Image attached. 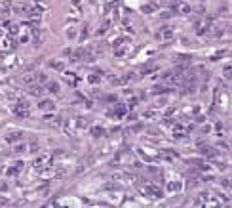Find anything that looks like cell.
<instances>
[{
    "label": "cell",
    "mask_w": 232,
    "mask_h": 208,
    "mask_svg": "<svg viewBox=\"0 0 232 208\" xmlns=\"http://www.w3.org/2000/svg\"><path fill=\"white\" fill-rule=\"evenodd\" d=\"M91 134H93V136H101L103 130H101V128H91Z\"/></svg>",
    "instance_id": "obj_9"
},
{
    "label": "cell",
    "mask_w": 232,
    "mask_h": 208,
    "mask_svg": "<svg viewBox=\"0 0 232 208\" xmlns=\"http://www.w3.org/2000/svg\"><path fill=\"white\" fill-rule=\"evenodd\" d=\"M88 80H90L91 84H97V82H99V77H97V75H90V77H88Z\"/></svg>",
    "instance_id": "obj_7"
},
{
    "label": "cell",
    "mask_w": 232,
    "mask_h": 208,
    "mask_svg": "<svg viewBox=\"0 0 232 208\" xmlns=\"http://www.w3.org/2000/svg\"><path fill=\"white\" fill-rule=\"evenodd\" d=\"M31 95L40 97V95H42V88H31Z\"/></svg>",
    "instance_id": "obj_5"
},
{
    "label": "cell",
    "mask_w": 232,
    "mask_h": 208,
    "mask_svg": "<svg viewBox=\"0 0 232 208\" xmlns=\"http://www.w3.org/2000/svg\"><path fill=\"white\" fill-rule=\"evenodd\" d=\"M179 11H183V14H188V11H190V6L183 4V6H179Z\"/></svg>",
    "instance_id": "obj_8"
},
{
    "label": "cell",
    "mask_w": 232,
    "mask_h": 208,
    "mask_svg": "<svg viewBox=\"0 0 232 208\" xmlns=\"http://www.w3.org/2000/svg\"><path fill=\"white\" fill-rule=\"evenodd\" d=\"M40 109H53V103L51 101H42L40 103Z\"/></svg>",
    "instance_id": "obj_6"
},
{
    "label": "cell",
    "mask_w": 232,
    "mask_h": 208,
    "mask_svg": "<svg viewBox=\"0 0 232 208\" xmlns=\"http://www.w3.org/2000/svg\"><path fill=\"white\" fill-rule=\"evenodd\" d=\"M76 124H78V128H86V120H84V118H78Z\"/></svg>",
    "instance_id": "obj_10"
},
{
    "label": "cell",
    "mask_w": 232,
    "mask_h": 208,
    "mask_svg": "<svg viewBox=\"0 0 232 208\" xmlns=\"http://www.w3.org/2000/svg\"><path fill=\"white\" fill-rule=\"evenodd\" d=\"M23 82H25V84H34V82H36V75H31V77H25V78H23Z\"/></svg>",
    "instance_id": "obj_4"
},
{
    "label": "cell",
    "mask_w": 232,
    "mask_h": 208,
    "mask_svg": "<svg viewBox=\"0 0 232 208\" xmlns=\"http://www.w3.org/2000/svg\"><path fill=\"white\" fill-rule=\"evenodd\" d=\"M50 65H51V69H59V71H63V63H61V61H57V59H51Z\"/></svg>",
    "instance_id": "obj_2"
},
{
    "label": "cell",
    "mask_w": 232,
    "mask_h": 208,
    "mask_svg": "<svg viewBox=\"0 0 232 208\" xmlns=\"http://www.w3.org/2000/svg\"><path fill=\"white\" fill-rule=\"evenodd\" d=\"M145 191H147V195H152V197H156V199L162 197V191L156 189V185H147V189H145Z\"/></svg>",
    "instance_id": "obj_1"
},
{
    "label": "cell",
    "mask_w": 232,
    "mask_h": 208,
    "mask_svg": "<svg viewBox=\"0 0 232 208\" xmlns=\"http://www.w3.org/2000/svg\"><path fill=\"white\" fill-rule=\"evenodd\" d=\"M50 90H51V92H57L59 86H57V84H50Z\"/></svg>",
    "instance_id": "obj_11"
},
{
    "label": "cell",
    "mask_w": 232,
    "mask_h": 208,
    "mask_svg": "<svg viewBox=\"0 0 232 208\" xmlns=\"http://www.w3.org/2000/svg\"><path fill=\"white\" fill-rule=\"evenodd\" d=\"M19 138H23V134H21V132H13V134H10V136H8V141H11V139L15 141V139H19Z\"/></svg>",
    "instance_id": "obj_3"
}]
</instances>
